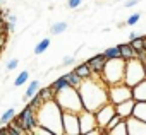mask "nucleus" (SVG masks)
<instances>
[{
    "label": "nucleus",
    "mask_w": 146,
    "mask_h": 135,
    "mask_svg": "<svg viewBox=\"0 0 146 135\" xmlns=\"http://www.w3.org/2000/svg\"><path fill=\"white\" fill-rule=\"evenodd\" d=\"M78 91L83 101V108L88 111L95 113L108 103V86L102 81L100 74H91V77L83 79Z\"/></svg>",
    "instance_id": "f257e3e1"
},
{
    "label": "nucleus",
    "mask_w": 146,
    "mask_h": 135,
    "mask_svg": "<svg viewBox=\"0 0 146 135\" xmlns=\"http://www.w3.org/2000/svg\"><path fill=\"white\" fill-rule=\"evenodd\" d=\"M36 123L48 128L53 135H62L64 128H62V109L57 104L55 99L50 101H43L40 104V108L36 109Z\"/></svg>",
    "instance_id": "f03ea898"
},
{
    "label": "nucleus",
    "mask_w": 146,
    "mask_h": 135,
    "mask_svg": "<svg viewBox=\"0 0 146 135\" xmlns=\"http://www.w3.org/2000/svg\"><path fill=\"white\" fill-rule=\"evenodd\" d=\"M55 101H57V104L60 106L62 111L81 113L84 109L78 87H72V86H69V87H65L62 91H57L55 92Z\"/></svg>",
    "instance_id": "7ed1b4c3"
},
{
    "label": "nucleus",
    "mask_w": 146,
    "mask_h": 135,
    "mask_svg": "<svg viewBox=\"0 0 146 135\" xmlns=\"http://www.w3.org/2000/svg\"><path fill=\"white\" fill-rule=\"evenodd\" d=\"M124 72H125L124 58H107L100 77L107 86H113V84L124 82Z\"/></svg>",
    "instance_id": "20e7f679"
},
{
    "label": "nucleus",
    "mask_w": 146,
    "mask_h": 135,
    "mask_svg": "<svg viewBox=\"0 0 146 135\" xmlns=\"http://www.w3.org/2000/svg\"><path fill=\"white\" fill-rule=\"evenodd\" d=\"M143 79H146V70H144V63L141 58H131L125 60V72H124V82L127 86H136L137 82H141Z\"/></svg>",
    "instance_id": "39448f33"
},
{
    "label": "nucleus",
    "mask_w": 146,
    "mask_h": 135,
    "mask_svg": "<svg viewBox=\"0 0 146 135\" xmlns=\"http://www.w3.org/2000/svg\"><path fill=\"white\" fill-rule=\"evenodd\" d=\"M132 98V87L127 86L125 82H119L113 86H108V101L112 104H119L125 99Z\"/></svg>",
    "instance_id": "423d86ee"
},
{
    "label": "nucleus",
    "mask_w": 146,
    "mask_h": 135,
    "mask_svg": "<svg viewBox=\"0 0 146 135\" xmlns=\"http://www.w3.org/2000/svg\"><path fill=\"white\" fill-rule=\"evenodd\" d=\"M62 128L65 135H79V113L62 111Z\"/></svg>",
    "instance_id": "0eeeda50"
},
{
    "label": "nucleus",
    "mask_w": 146,
    "mask_h": 135,
    "mask_svg": "<svg viewBox=\"0 0 146 135\" xmlns=\"http://www.w3.org/2000/svg\"><path fill=\"white\" fill-rule=\"evenodd\" d=\"M12 120H14L26 133H29V130L36 125V111H35L33 108L26 106V108L23 109V113H21V115H16Z\"/></svg>",
    "instance_id": "6e6552de"
},
{
    "label": "nucleus",
    "mask_w": 146,
    "mask_h": 135,
    "mask_svg": "<svg viewBox=\"0 0 146 135\" xmlns=\"http://www.w3.org/2000/svg\"><path fill=\"white\" fill-rule=\"evenodd\" d=\"M113 115H115V104H112V103L108 101V103L103 104L98 111H95V116H96V123H98V126L105 130L107 123L110 121V118H112Z\"/></svg>",
    "instance_id": "1a4fd4ad"
},
{
    "label": "nucleus",
    "mask_w": 146,
    "mask_h": 135,
    "mask_svg": "<svg viewBox=\"0 0 146 135\" xmlns=\"http://www.w3.org/2000/svg\"><path fill=\"white\" fill-rule=\"evenodd\" d=\"M95 126H98L96 123V116L93 111H88V109H83L79 113V130L83 135H88L90 130H93Z\"/></svg>",
    "instance_id": "9d476101"
},
{
    "label": "nucleus",
    "mask_w": 146,
    "mask_h": 135,
    "mask_svg": "<svg viewBox=\"0 0 146 135\" xmlns=\"http://www.w3.org/2000/svg\"><path fill=\"white\" fill-rule=\"evenodd\" d=\"M127 121V133L129 135H146V121L136 118V116H129L125 118Z\"/></svg>",
    "instance_id": "9b49d317"
},
{
    "label": "nucleus",
    "mask_w": 146,
    "mask_h": 135,
    "mask_svg": "<svg viewBox=\"0 0 146 135\" xmlns=\"http://www.w3.org/2000/svg\"><path fill=\"white\" fill-rule=\"evenodd\" d=\"M134 104H136V101H134L132 98H131V99H125V101H122V103L115 104V113H117V115H120L122 118H129V116L132 115Z\"/></svg>",
    "instance_id": "f8f14e48"
},
{
    "label": "nucleus",
    "mask_w": 146,
    "mask_h": 135,
    "mask_svg": "<svg viewBox=\"0 0 146 135\" xmlns=\"http://www.w3.org/2000/svg\"><path fill=\"white\" fill-rule=\"evenodd\" d=\"M105 62H107V58H105V55L102 53V55H95V56H93V58H90L86 63L90 65V70H91V74H102Z\"/></svg>",
    "instance_id": "ddd939ff"
},
{
    "label": "nucleus",
    "mask_w": 146,
    "mask_h": 135,
    "mask_svg": "<svg viewBox=\"0 0 146 135\" xmlns=\"http://www.w3.org/2000/svg\"><path fill=\"white\" fill-rule=\"evenodd\" d=\"M132 99L134 101H146V79L132 86Z\"/></svg>",
    "instance_id": "4468645a"
},
{
    "label": "nucleus",
    "mask_w": 146,
    "mask_h": 135,
    "mask_svg": "<svg viewBox=\"0 0 146 135\" xmlns=\"http://www.w3.org/2000/svg\"><path fill=\"white\" fill-rule=\"evenodd\" d=\"M132 116L146 121V101H136L134 109H132Z\"/></svg>",
    "instance_id": "2eb2a0df"
},
{
    "label": "nucleus",
    "mask_w": 146,
    "mask_h": 135,
    "mask_svg": "<svg viewBox=\"0 0 146 135\" xmlns=\"http://www.w3.org/2000/svg\"><path fill=\"white\" fill-rule=\"evenodd\" d=\"M108 135H127V121H125V118H122L113 128H110L108 132H107Z\"/></svg>",
    "instance_id": "dca6fc26"
},
{
    "label": "nucleus",
    "mask_w": 146,
    "mask_h": 135,
    "mask_svg": "<svg viewBox=\"0 0 146 135\" xmlns=\"http://www.w3.org/2000/svg\"><path fill=\"white\" fill-rule=\"evenodd\" d=\"M120 46V58L124 60H131V58H137V53L134 51V48L129 45H119Z\"/></svg>",
    "instance_id": "f3484780"
},
{
    "label": "nucleus",
    "mask_w": 146,
    "mask_h": 135,
    "mask_svg": "<svg viewBox=\"0 0 146 135\" xmlns=\"http://www.w3.org/2000/svg\"><path fill=\"white\" fill-rule=\"evenodd\" d=\"M38 91H40V81H31L28 84V89H26V94H24V101L31 99Z\"/></svg>",
    "instance_id": "a211bd4d"
},
{
    "label": "nucleus",
    "mask_w": 146,
    "mask_h": 135,
    "mask_svg": "<svg viewBox=\"0 0 146 135\" xmlns=\"http://www.w3.org/2000/svg\"><path fill=\"white\" fill-rule=\"evenodd\" d=\"M69 86H70V84H69L67 77H65V75H62V77L55 79V81H53V84H52L50 87L53 89V92H57V91H62V89H65V87H69Z\"/></svg>",
    "instance_id": "6ab92c4d"
},
{
    "label": "nucleus",
    "mask_w": 146,
    "mask_h": 135,
    "mask_svg": "<svg viewBox=\"0 0 146 135\" xmlns=\"http://www.w3.org/2000/svg\"><path fill=\"white\" fill-rule=\"evenodd\" d=\"M74 72L78 74V75H81L83 79H88V77H91V70H90V65L84 62V63H81V65H78L76 69H74Z\"/></svg>",
    "instance_id": "aec40b11"
},
{
    "label": "nucleus",
    "mask_w": 146,
    "mask_h": 135,
    "mask_svg": "<svg viewBox=\"0 0 146 135\" xmlns=\"http://www.w3.org/2000/svg\"><path fill=\"white\" fill-rule=\"evenodd\" d=\"M65 77H67V81H69V84H70L72 87H79L81 82H83V77L78 75L76 72H69V74H65Z\"/></svg>",
    "instance_id": "412c9836"
},
{
    "label": "nucleus",
    "mask_w": 146,
    "mask_h": 135,
    "mask_svg": "<svg viewBox=\"0 0 146 135\" xmlns=\"http://www.w3.org/2000/svg\"><path fill=\"white\" fill-rule=\"evenodd\" d=\"M14 116H16V109H14V108H9V109H5V111L2 113V116H0V121H2V125H7V123L12 121Z\"/></svg>",
    "instance_id": "4be33fe9"
},
{
    "label": "nucleus",
    "mask_w": 146,
    "mask_h": 135,
    "mask_svg": "<svg viewBox=\"0 0 146 135\" xmlns=\"http://www.w3.org/2000/svg\"><path fill=\"white\" fill-rule=\"evenodd\" d=\"M48 46H50V39H48V38L41 39V41L35 46V55H41V53H45V51L48 50Z\"/></svg>",
    "instance_id": "5701e85b"
},
{
    "label": "nucleus",
    "mask_w": 146,
    "mask_h": 135,
    "mask_svg": "<svg viewBox=\"0 0 146 135\" xmlns=\"http://www.w3.org/2000/svg\"><path fill=\"white\" fill-rule=\"evenodd\" d=\"M105 58H120V46H112L103 51Z\"/></svg>",
    "instance_id": "b1692460"
},
{
    "label": "nucleus",
    "mask_w": 146,
    "mask_h": 135,
    "mask_svg": "<svg viewBox=\"0 0 146 135\" xmlns=\"http://www.w3.org/2000/svg\"><path fill=\"white\" fill-rule=\"evenodd\" d=\"M29 75H31V74H29L28 70H23V72H21V74L16 77V81H14V86H16V87H19V86L26 84V82H28V79H29Z\"/></svg>",
    "instance_id": "393cba45"
},
{
    "label": "nucleus",
    "mask_w": 146,
    "mask_h": 135,
    "mask_svg": "<svg viewBox=\"0 0 146 135\" xmlns=\"http://www.w3.org/2000/svg\"><path fill=\"white\" fill-rule=\"evenodd\" d=\"M29 133H33V135H53L48 128H45V126H41V125H38V123L29 130Z\"/></svg>",
    "instance_id": "a878e982"
},
{
    "label": "nucleus",
    "mask_w": 146,
    "mask_h": 135,
    "mask_svg": "<svg viewBox=\"0 0 146 135\" xmlns=\"http://www.w3.org/2000/svg\"><path fill=\"white\" fill-rule=\"evenodd\" d=\"M38 92H40V96H41V99H43V101L55 99V92H53V89H52V87H45V89H41V91H38Z\"/></svg>",
    "instance_id": "bb28decb"
},
{
    "label": "nucleus",
    "mask_w": 146,
    "mask_h": 135,
    "mask_svg": "<svg viewBox=\"0 0 146 135\" xmlns=\"http://www.w3.org/2000/svg\"><path fill=\"white\" fill-rule=\"evenodd\" d=\"M67 29V22H55L52 28H50V33L52 34H60Z\"/></svg>",
    "instance_id": "cd10ccee"
},
{
    "label": "nucleus",
    "mask_w": 146,
    "mask_h": 135,
    "mask_svg": "<svg viewBox=\"0 0 146 135\" xmlns=\"http://www.w3.org/2000/svg\"><path fill=\"white\" fill-rule=\"evenodd\" d=\"M41 103H43V99H41V96H40V92H36V94H35V96L31 98V101L28 103V106H29V108H33V109L36 111V109L40 108V104H41Z\"/></svg>",
    "instance_id": "c85d7f7f"
},
{
    "label": "nucleus",
    "mask_w": 146,
    "mask_h": 135,
    "mask_svg": "<svg viewBox=\"0 0 146 135\" xmlns=\"http://www.w3.org/2000/svg\"><path fill=\"white\" fill-rule=\"evenodd\" d=\"M120 120H122V116H120V115H117V113H115V115H113V116H112V118H110V121H108V123H107V126H105V133H107V132H108V130H110V128H113V126H115V125H117V123H119V121H120Z\"/></svg>",
    "instance_id": "c756f323"
},
{
    "label": "nucleus",
    "mask_w": 146,
    "mask_h": 135,
    "mask_svg": "<svg viewBox=\"0 0 146 135\" xmlns=\"http://www.w3.org/2000/svg\"><path fill=\"white\" fill-rule=\"evenodd\" d=\"M7 31H14V28H16V22H17V17L16 16H9L7 17Z\"/></svg>",
    "instance_id": "7c9ffc66"
},
{
    "label": "nucleus",
    "mask_w": 146,
    "mask_h": 135,
    "mask_svg": "<svg viewBox=\"0 0 146 135\" xmlns=\"http://www.w3.org/2000/svg\"><path fill=\"white\" fill-rule=\"evenodd\" d=\"M139 19H141V14H132V16L125 21V24H127V26H134V24H137Z\"/></svg>",
    "instance_id": "2f4dec72"
},
{
    "label": "nucleus",
    "mask_w": 146,
    "mask_h": 135,
    "mask_svg": "<svg viewBox=\"0 0 146 135\" xmlns=\"http://www.w3.org/2000/svg\"><path fill=\"white\" fill-rule=\"evenodd\" d=\"M17 65H19V60L12 58V60H9V62H7V65H5V69H7V70L11 72V70H14V69H16Z\"/></svg>",
    "instance_id": "473e14b6"
},
{
    "label": "nucleus",
    "mask_w": 146,
    "mask_h": 135,
    "mask_svg": "<svg viewBox=\"0 0 146 135\" xmlns=\"http://www.w3.org/2000/svg\"><path fill=\"white\" fill-rule=\"evenodd\" d=\"M83 4V0H67V7L69 9H78Z\"/></svg>",
    "instance_id": "72a5a7b5"
},
{
    "label": "nucleus",
    "mask_w": 146,
    "mask_h": 135,
    "mask_svg": "<svg viewBox=\"0 0 146 135\" xmlns=\"http://www.w3.org/2000/svg\"><path fill=\"white\" fill-rule=\"evenodd\" d=\"M72 63H74V56H72V55L64 56V60H62V67H67V65H72Z\"/></svg>",
    "instance_id": "f704fd0d"
},
{
    "label": "nucleus",
    "mask_w": 146,
    "mask_h": 135,
    "mask_svg": "<svg viewBox=\"0 0 146 135\" xmlns=\"http://www.w3.org/2000/svg\"><path fill=\"white\" fill-rule=\"evenodd\" d=\"M5 41H7V36H5V33H2L0 34V50L5 46Z\"/></svg>",
    "instance_id": "c9c22d12"
},
{
    "label": "nucleus",
    "mask_w": 146,
    "mask_h": 135,
    "mask_svg": "<svg viewBox=\"0 0 146 135\" xmlns=\"http://www.w3.org/2000/svg\"><path fill=\"white\" fill-rule=\"evenodd\" d=\"M0 135H9V126H0Z\"/></svg>",
    "instance_id": "e433bc0d"
},
{
    "label": "nucleus",
    "mask_w": 146,
    "mask_h": 135,
    "mask_svg": "<svg viewBox=\"0 0 146 135\" xmlns=\"http://www.w3.org/2000/svg\"><path fill=\"white\" fill-rule=\"evenodd\" d=\"M136 4H137V0H127V2H125L124 5H125V7H134Z\"/></svg>",
    "instance_id": "4c0bfd02"
},
{
    "label": "nucleus",
    "mask_w": 146,
    "mask_h": 135,
    "mask_svg": "<svg viewBox=\"0 0 146 135\" xmlns=\"http://www.w3.org/2000/svg\"><path fill=\"white\" fill-rule=\"evenodd\" d=\"M134 38H137V33H134V31H132V33L129 34V39H134Z\"/></svg>",
    "instance_id": "58836bf2"
},
{
    "label": "nucleus",
    "mask_w": 146,
    "mask_h": 135,
    "mask_svg": "<svg viewBox=\"0 0 146 135\" xmlns=\"http://www.w3.org/2000/svg\"><path fill=\"white\" fill-rule=\"evenodd\" d=\"M143 63H144V70H146V56L143 58Z\"/></svg>",
    "instance_id": "ea45409f"
},
{
    "label": "nucleus",
    "mask_w": 146,
    "mask_h": 135,
    "mask_svg": "<svg viewBox=\"0 0 146 135\" xmlns=\"http://www.w3.org/2000/svg\"><path fill=\"white\" fill-rule=\"evenodd\" d=\"M143 41H144V50H146V36H143Z\"/></svg>",
    "instance_id": "a19ab883"
},
{
    "label": "nucleus",
    "mask_w": 146,
    "mask_h": 135,
    "mask_svg": "<svg viewBox=\"0 0 146 135\" xmlns=\"http://www.w3.org/2000/svg\"><path fill=\"white\" fill-rule=\"evenodd\" d=\"M0 5H4V0H0Z\"/></svg>",
    "instance_id": "79ce46f5"
},
{
    "label": "nucleus",
    "mask_w": 146,
    "mask_h": 135,
    "mask_svg": "<svg viewBox=\"0 0 146 135\" xmlns=\"http://www.w3.org/2000/svg\"><path fill=\"white\" fill-rule=\"evenodd\" d=\"M0 126H2V121H0Z\"/></svg>",
    "instance_id": "37998d69"
},
{
    "label": "nucleus",
    "mask_w": 146,
    "mask_h": 135,
    "mask_svg": "<svg viewBox=\"0 0 146 135\" xmlns=\"http://www.w3.org/2000/svg\"><path fill=\"white\" fill-rule=\"evenodd\" d=\"M117 2H120V0H117Z\"/></svg>",
    "instance_id": "c03bdc74"
}]
</instances>
